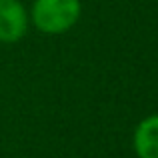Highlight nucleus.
Here are the masks:
<instances>
[{"label": "nucleus", "mask_w": 158, "mask_h": 158, "mask_svg": "<svg viewBox=\"0 0 158 158\" xmlns=\"http://www.w3.org/2000/svg\"><path fill=\"white\" fill-rule=\"evenodd\" d=\"M80 0H34L32 22L44 34H62L80 18Z\"/></svg>", "instance_id": "nucleus-1"}, {"label": "nucleus", "mask_w": 158, "mask_h": 158, "mask_svg": "<svg viewBox=\"0 0 158 158\" xmlns=\"http://www.w3.org/2000/svg\"><path fill=\"white\" fill-rule=\"evenodd\" d=\"M132 144L138 158H158V114L146 116L136 126Z\"/></svg>", "instance_id": "nucleus-3"}, {"label": "nucleus", "mask_w": 158, "mask_h": 158, "mask_svg": "<svg viewBox=\"0 0 158 158\" xmlns=\"http://www.w3.org/2000/svg\"><path fill=\"white\" fill-rule=\"evenodd\" d=\"M28 28L26 8L18 0H0V42H18Z\"/></svg>", "instance_id": "nucleus-2"}]
</instances>
